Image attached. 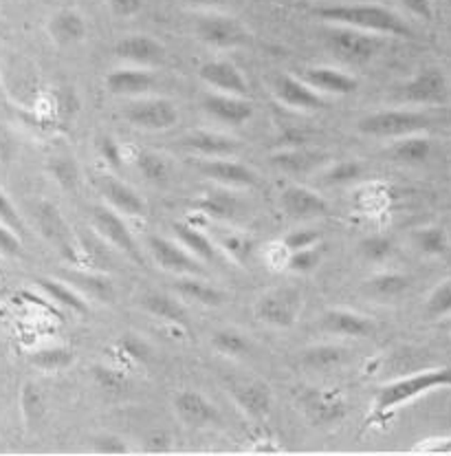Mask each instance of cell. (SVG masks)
<instances>
[{
	"mask_svg": "<svg viewBox=\"0 0 451 456\" xmlns=\"http://www.w3.org/2000/svg\"><path fill=\"white\" fill-rule=\"evenodd\" d=\"M313 16L326 25H343L352 29L368 31L374 36H390V38H414L412 27L392 9L374 3L357 4H328V7L313 9Z\"/></svg>",
	"mask_w": 451,
	"mask_h": 456,
	"instance_id": "cell-1",
	"label": "cell"
},
{
	"mask_svg": "<svg viewBox=\"0 0 451 456\" xmlns=\"http://www.w3.org/2000/svg\"><path fill=\"white\" fill-rule=\"evenodd\" d=\"M440 388H451V366L421 370V373L390 381V384L381 386V390L376 393L370 421L372 419L385 421V419L392 415V412H397L403 403H410L416 397H423V395Z\"/></svg>",
	"mask_w": 451,
	"mask_h": 456,
	"instance_id": "cell-2",
	"label": "cell"
},
{
	"mask_svg": "<svg viewBox=\"0 0 451 456\" xmlns=\"http://www.w3.org/2000/svg\"><path fill=\"white\" fill-rule=\"evenodd\" d=\"M431 126V118L423 110L392 109V110H376V113L366 115L357 122V130L361 134L376 139H401L406 134L423 133Z\"/></svg>",
	"mask_w": 451,
	"mask_h": 456,
	"instance_id": "cell-3",
	"label": "cell"
},
{
	"mask_svg": "<svg viewBox=\"0 0 451 456\" xmlns=\"http://www.w3.org/2000/svg\"><path fill=\"white\" fill-rule=\"evenodd\" d=\"M324 42L334 58L346 64H355V67L374 60V55L381 51V45H383L381 36L343 25H328V29L324 31Z\"/></svg>",
	"mask_w": 451,
	"mask_h": 456,
	"instance_id": "cell-4",
	"label": "cell"
},
{
	"mask_svg": "<svg viewBox=\"0 0 451 456\" xmlns=\"http://www.w3.org/2000/svg\"><path fill=\"white\" fill-rule=\"evenodd\" d=\"M194 34H197V38L201 40L203 45L221 51L240 49V46L251 45V38H254L243 22H238L231 16H225V13L213 12H207L197 18Z\"/></svg>",
	"mask_w": 451,
	"mask_h": 456,
	"instance_id": "cell-5",
	"label": "cell"
},
{
	"mask_svg": "<svg viewBox=\"0 0 451 456\" xmlns=\"http://www.w3.org/2000/svg\"><path fill=\"white\" fill-rule=\"evenodd\" d=\"M34 221L42 239H44L46 243L53 245L64 258L71 260V263H77V260H80V248H77V240L76 236H73L71 225H68V221L64 218V214L60 212L55 203L44 201V199H42V201H36Z\"/></svg>",
	"mask_w": 451,
	"mask_h": 456,
	"instance_id": "cell-6",
	"label": "cell"
},
{
	"mask_svg": "<svg viewBox=\"0 0 451 456\" xmlns=\"http://www.w3.org/2000/svg\"><path fill=\"white\" fill-rule=\"evenodd\" d=\"M124 119L134 128L164 133L179 124V109L174 102L165 100V97L146 95L128 102V106L124 109Z\"/></svg>",
	"mask_w": 451,
	"mask_h": 456,
	"instance_id": "cell-7",
	"label": "cell"
},
{
	"mask_svg": "<svg viewBox=\"0 0 451 456\" xmlns=\"http://www.w3.org/2000/svg\"><path fill=\"white\" fill-rule=\"evenodd\" d=\"M394 97L403 104L414 106H439L449 97V84L445 73L436 67L421 69L407 82L394 91Z\"/></svg>",
	"mask_w": 451,
	"mask_h": 456,
	"instance_id": "cell-8",
	"label": "cell"
},
{
	"mask_svg": "<svg viewBox=\"0 0 451 456\" xmlns=\"http://www.w3.org/2000/svg\"><path fill=\"white\" fill-rule=\"evenodd\" d=\"M304 306V297L293 287H280L264 293L258 302H255V318L260 322L269 324L273 329H291L297 322Z\"/></svg>",
	"mask_w": 451,
	"mask_h": 456,
	"instance_id": "cell-9",
	"label": "cell"
},
{
	"mask_svg": "<svg viewBox=\"0 0 451 456\" xmlns=\"http://www.w3.org/2000/svg\"><path fill=\"white\" fill-rule=\"evenodd\" d=\"M91 225L106 243L113 245L115 249L122 251L134 263H141V251H139L133 232L124 223L122 214L109 206H95L91 209Z\"/></svg>",
	"mask_w": 451,
	"mask_h": 456,
	"instance_id": "cell-10",
	"label": "cell"
},
{
	"mask_svg": "<svg viewBox=\"0 0 451 456\" xmlns=\"http://www.w3.org/2000/svg\"><path fill=\"white\" fill-rule=\"evenodd\" d=\"M148 251L164 272L174 273V276H201L203 273L201 260L189 254L179 240L165 239V236H150Z\"/></svg>",
	"mask_w": 451,
	"mask_h": 456,
	"instance_id": "cell-11",
	"label": "cell"
},
{
	"mask_svg": "<svg viewBox=\"0 0 451 456\" xmlns=\"http://www.w3.org/2000/svg\"><path fill=\"white\" fill-rule=\"evenodd\" d=\"M198 172L205 179H212L216 185L230 190H249L258 185V175L254 167L234 157H221V159H201L198 161Z\"/></svg>",
	"mask_w": 451,
	"mask_h": 456,
	"instance_id": "cell-12",
	"label": "cell"
},
{
	"mask_svg": "<svg viewBox=\"0 0 451 456\" xmlns=\"http://www.w3.org/2000/svg\"><path fill=\"white\" fill-rule=\"evenodd\" d=\"M115 55L130 67L155 69L167 60L165 46L155 36L130 34L115 45Z\"/></svg>",
	"mask_w": 451,
	"mask_h": 456,
	"instance_id": "cell-13",
	"label": "cell"
},
{
	"mask_svg": "<svg viewBox=\"0 0 451 456\" xmlns=\"http://www.w3.org/2000/svg\"><path fill=\"white\" fill-rule=\"evenodd\" d=\"M271 93L282 106L291 110H319L326 106L324 97L315 88H310L300 76L280 73L271 84Z\"/></svg>",
	"mask_w": 451,
	"mask_h": 456,
	"instance_id": "cell-14",
	"label": "cell"
},
{
	"mask_svg": "<svg viewBox=\"0 0 451 456\" xmlns=\"http://www.w3.org/2000/svg\"><path fill=\"white\" fill-rule=\"evenodd\" d=\"M203 110L218 124L225 126H245L251 122L255 109L249 97L230 95V93H207L203 97Z\"/></svg>",
	"mask_w": 451,
	"mask_h": 456,
	"instance_id": "cell-15",
	"label": "cell"
},
{
	"mask_svg": "<svg viewBox=\"0 0 451 456\" xmlns=\"http://www.w3.org/2000/svg\"><path fill=\"white\" fill-rule=\"evenodd\" d=\"M302 408L309 419L318 426H333L339 423L348 412V402L337 390H322L310 388L302 395Z\"/></svg>",
	"mask_w": 451,
	"mask_h": 456,
	"instance_id": "cell-16",
	"label": "cell"
},
{
	"mask_svg": "<svg viewBox=\"0 0 451 456\" xmlns=\"http://www.w3.org/2000/svg\"><path fill=\"white\" fill-rule=\"evenodd\" d=\"M106 88H109L110 95L115 97H130V100H137V97L150 95L152 88L157 86V76L152 73V69H141V67H117L106 76Z\"/></svg>",
	"mask_w": 451,
	"mask_h": 456,
	"instance_id": "cell-17",
	"label": "cell"
},
{
	"mask_svg": "<svg viewBox=\"0 0 451 456\" xmlns=\"http://www.w3.org/2000/svg\"><path fill=\"white\" fill-rule=\"evenodd\" d=\"M198 77L216 93H230V95H249V82L245 80L243 71L231 60H207L198 69Z\"/></svg>",
	"mask_w": 451,
	"mask_h": 456,
	"instance_id": "cell-18",
	"label": "cell"
},
{
	"mask_svg": "<svg viewBox=\"0 0 451 456\" xmlns=\"http://www.w3.org/2000/svg\"><path fill=\"white\" fill-rule=\"evenodd\" d=\"M100 192L104 197L106 206L113 208L115 212H119L122 216H133V218H143L148 216V203L133 185L124 183L117 176H101L100 179Z\"/></svg>",
	"mask_w": 451,
	"mask_h": 456,
	"instance_id": "cell-19",
	"label": "cell"
},
{
	"mask_svg": "<svg viewBox=\"0 0 451 456\" xmlns=\"http://www.w3.org/2000/svg\"><path fill=\"white\" fill-rule=\"evenodd\" d=\"M174 412L185 426L209 428L221 423V412L212 402L198 390H179L174 397Z\"/></svg>",
	"mask_w": 451,
	"mask_h": 456,
	"instance_id": "cell-20",
	"label": "cell"
},
{
	"mask_svg": "<svg viewBox=\"0 0 451 456\" xmlns=\"http://www.w3.org/2000/svg\"><path fill=\"white\" fill-rule=\"evenodd\" d=\"M280 208L286 216L297 218V221H306V218H318L328 214V201L318 194L315 190L306 188V185H286L280 194Z\"/></svg>",
	"mask_w": 451,
	"mask_h": 456,
	"instance_id": "cell-21",
	"label": "cell"
},
{
	"mask_svg": "<svg viewBox=\"0 0 451 456\" xmlns=\"http://www.w3.org/2000/svg\"><path fill=\"white\" fill-rule=\"evenodd\" d=\"M181 146L201 159H221V157H234L240 151V143L225 133L213 130H197L188 137L181 139Z\"/></svg>",
	"mask_w": 451,
	"mask_h": 456,
	"instance_id": "cell-22",
	"label": "cell"
},
{
	"mask_svg": "<svg viewBox=\"0 0 451 456\" xmlns=\"http://www.w3.org/2000/svg\"><path fill=\"white\" fill-rule=\"evenodd\" d=\"M300 77L319 95H350L359 88V80L350 73L334 67H309L302 69Z\"/></svg>",
	"mask_w": 451,
	"mask_h": 456,
	"instance_id": "cell-23",
	"label": "cell"
},
{
	"mask_svg": "<svg viewBox=\"0 0 451 456\" xmlns=\"http://www.w3.org/2000/svg\"><path fill=\"white\" fill-rule=\"evenodd\" d=\"M231 399L236 406L251 419L269 417L273 408V395L262 381H234L230 386Z\"/></svg>",
	"mask_w": 451,
	"mask_h": 456,
	"instance_id": "cell-24",
	"label": "cell"
},
{
	"mask_svg": "<svg viewBox=\"0 0 451 456\" xmlns=\"http://www.w3.org/2000/svg\"><path fill=\"white\" fill-rule=\"evenodd\" d=\"M192 209L212 221H234L243 209V201L230 188L218 185V188L198 194L192 201Z\"/></svg>",
	"mask_w": 451,
	"mask_h": 456,
	"instance_id": "cell-25",
	"label": "cell"
},
{
	"mask_svg": "<svg viewBox=\"0 0 451 456\" xmlns=\"http://www.w3.org/2000/svg\"><path fill=\"white\" fill-rule=\"evenodd\" d=\"M46 34L58 46L80 45L88 34L86 18L77 9H58L46 20Z\"/></svg>",
	"mask_w": 451,
	"mask_h": 456,
	"instance_id": "cell-26",
	"label": "cell"
},
{
	"mask_svg": "<svg viewBox=\"0 0 451 456\" xmlns=\"http://www.w3.org/2000/svg\"><path fill=\"white\" fill-rule=\"evenodd\" d=\"M141 306L146 314H150L152 318L161 320V322L170 324L172 329H179V331L189 333L192 324H189V315L185 311V306L181 305L176 297L167 296V293H146L141 297Z\"/></svg>",
	"mask_w": 451,
	"mask_h": 456,
	"instance_id": "cell-27",
	"label": "cell"
},
{
	"mask_svg": "<svg viewBox=\"0 0 451 456\" xmlns=\"http://www.w3.org/2000/svg\"><path fill=\"white\" fill-rule=\"evenodd\" d=\"M322 327L326 333L342 335V338H368L374 333V324L368 315L352 309H328L322 315Z\"/></svg>",
	"mask_w": 451,
	"mask_h": 456,
	"instance_id": "cell-28",
	"label": "cell"
},
{
	"mask_svg": "<svg viewBox=\"0 0 451 456\" xmlns=\"http://www.w3.org/2000/svg\"><path fill=\"white\" fill-rule=\"evenodd\" d=\"M271 164L288 175H306V172H313L319 166L328 164V155L322 151H313V148L293 146L276 152L271 157Z\"/></svg>",
	"mask_w": 451,
	"mask_h": 456,
	"instance_id": "cell-29",
	"label": "cell"
},
{
	"mask_svg": "<svg viewBox=\"0 0 451 456\" xmlns=\"http://www.w3.org/2000/svg\"><path fill=\"white\" fill-rule=\"evenodd\" d=\"M172 232H174L176 240H179L189 254L197 256L198 260H203V263H216L218 260L216 245H213L212 239L203 234L198 227H194L192 223H185V221L172 223Z\"/></svg>",
	"mask_w": 451,
	"mask_h": 456,
	"instance_id": "cell-30",
	"label": "cell"
},
{
	"mask_svg": "<svg viewBox=\"0 0 451 456\" xmlns=\"http://www.w3.org/2000/svg\"><path fill=\"white\" fill-rule=\"evenodd\" d=\"M68 285L76 287L84 297H91L95 302H104V305H113L117 291H115L113 281L104 273H93V272H73L67 273Z\"/></svg>",
	"mask_w": 451,
	"mask_h": 456,
	"instance_id": "cell-31",
	"label": "cell"
},
{
	"mask_svg": "<svg viewBox=\"0 0 451 456\" xmlns=\"http://www.w3.org/2000/svg\"><path fill=\"white\" fill-rule=\"evenodd\" d=\"M36 285H38L40 289L44 291V296L51 297V302H55V305L73 311L76 315L88 314L86 297H84L76 287L68 285V282L58 281V278H36Z\"/></svg>",
	"mask_w": 451,
	"mask_h": 456,
	"instance_id": "cell-32",
	"label": "cell"
},
{
	"mask_svg": "<svg viewBox=\"0 0 451 456\" xmlns=\"http://www.w3.org/2000/svg\"><path fill=\"white\" fill-rule=\"evenodd\" d=\"M431 139L423 133L406 134V137L397 139L390 148V157L399 164L406 166H421L430 161L431 157Z\"/></svg>",
	"mask_w": 451,
	"mask_h": 456,
	"instance_id": "cell-33",
	"label": "cell"
},
{
	"mask_svg": "<svg viewBox=\"0 0 451 456\" xmlns=\"http://www.w3.org/2000/svg\"><path fill=\"white\" fill-rule=\"evenodd\" d=\"M174 289L183 300L197 302L201 306H212V309H216V306L225 302V293L218 289V287L201 281L198 276H179L174 282Z\"/></svg>",
	"mask_w": 451,
	"mask_h": 456,
	"instance_id": "cell-34",
	"label": "cell"
},
{
	"mask_svg": "<svg viewBox=\"0 0 451 456\" xmlns=\"http://www.w3.org/2000/svg\"><path fill=\"white\" fill-rule=\"evenodd\" d=\"M348 351L339 344H318L302 353V366L315 373H328L346 362Z\"/></svg>",
	"mask_w": 451,
	"mask_h": 456,
	"instance_id": "cell-35",
	"label": "cell"
},
{
	"mask_svg": "<svg viewBox=\"0 0 451 456\" xmlns=\"http://www.w3.org/2000/svg\"><path fill=\"white\" fill-rule=\"evenodd\" d=\"M29 364L34 369L44 370V373H62L76 364V353L62 344H51V346L36 348L29 355Z\"/></svg>",
	"mask_w": 451,
	"mask_h": 456,
	"instance_id": "cell-36",
	"label": "cell"
},
{
	"mask_svg": "<svg viewBox=\"0 0 451 456\" xmlns=\"http://www.w3.org/2000/svg\"><path fill=\"white\" fill-rule=\"evenodd\" d=\"M18 406H20V415L27 430H36L46 415V402L40 386L34 381H25L20 386V395H18Z\"/></svg>",
	"mask_w": 451,
	"mask_h": 456,
	"instance_id": "cell-37",
	"label": "cell"
},
{
	"mask_svg": "<svg viewBox=\"0 0 451 456\" xmlns=\"http://www.w3.org/2000/svg\"><path fill=\"white\" fill-rule=\"evenodd\" d=\"M364 289L376 300H394L410 289V278L397 272H379L364 282Z\"/></svg>",
	"mask_w": 451,
	"mask_h": 456,
	"instance_id": "cell-38",
	"label": "cell"
},
{
	"mask_svg": "<svg viewBox=\"0 0 451 456\" xmlns=\"http://www.w3.org/2000/svg\"><path fill=\"white\" fill-rule=\"evenodd\" d=\"M46 172L64 192H76L80 185V166L71 155H55L46 161Z\"/></svg>",
	"mask_w": 451,
	"mask_h": 456,
	"instance_id": "cell-39",
	"label": "cell"
},
{
	"mask_svg": "<svg viewBox=\"0 0 451 456\" xmlns=\"http://www.w3.org/2000/svg\"><path fill=\"white\" fill-rule=\"evenodd\" d=\"M218 249L222 251L225 256H230L234 263H249L251 256L255 251V240L251 239L249 234L238 230H227L225 234L218 236Z\"/></svg>",
	"mask_w": 451,
	"mask_h": 456,
	"instance_id": "cell-40",
	"label": "cell"
},
{
	"mask_svg": "<svg viewBox=\"0 0 451 456\" xmlns=\"http://www.w3.org/2000/svg\"><path fill=\"white\" fill-rule=\"evenodd\" d=\"M134 166H137L139 175L143 176L150 183H165L170 179L172 166L167 161V157L155 151H141L134 157Z\"/></svg>",
	"mask_w": 451,
	"mask_h": 456,
	"instance_id": "cell-41",
	"label": "cell"
},
{
	"mask_svg": "<svg viewBox=\"0 0 451 456\" xmlns=\"http://www.w3.org/2000/svg\"><path fill=\"white\" fill-rule=\"evenodd\" d=\"M212 346L225 357H245L251 353V339L236 329H221L212 335Z\"/></svg>",
	"mask_w": 451,
	"mask_h": 456,
	"instance_id": "cell-42",
	"label": "cell"
},
{
	"mask_svg": "<svg viewBox=\"0 0 451 456\" xmlns=\"http://www.w3.org/2000/svg\"><path fill=\"white\" fill-rule=\"evenodd\" d=\"M366 166L359 159H342L337 164H330L328 170L322 175L324 185H350L364 179Z\"/></svg>",
	"mask_w": 451,
	"mask_h": 456,
	"instance_id": "cell-43",
	"label": "cell"
},
{
	"mask_svg": "<svg viewBox=\"0 0 451 456\" xmlns=\"http://www.w3.org/2000/svg\"><path fill=\"white\" fill-rule=\"evenodd\" d=\"M414 243L427 256H445L449 249V236L445 227L427 225L414 232Z\"/></svg>",
	"mask_w": 451,
	"mask_h": 456,
	"instance_id": "cell-44",
	"label": "cell"
},
{
	"mask_svg": "<svg viewBox=\"0 0 451 456\" xmlns=\"http://www.w3.org/2000/svg\"><path fill=\"white\" fill-rule=\"evenodd\" d=\"M93 381L97 384V388L106 390L110 395H119L128 388V375L124 373L122 369H115V366H104V364H97L93 366Z\"/></svg>",
	"mask_w": 451,
	"mask_h": 456,
	"instance_id": "cell-45",
	"label": "cell"
},
{
	"mask_svg": "<svg viewBox=\"0 0 451 456\" xmlns=\"http://www.w3.org/2000/svg\"><path fill=\"white\" fill-rule=\"evenodd\" d=\"M324 258V245H313V248L297 249L288 254L286 267L291 269L293 273H310L319 267Z\"/></svg>",
	"mask_w": 451,
	"mask_h": 456,
	"instance_id": "cell-46",
	"label": "cell"
},
{
	"mask_svg": "<svg viewBox=\"0 0 451 456\" xmlns=\"http://www.w3.org/2000/svg\"><path fill=\"white\" fill-rule=\"evenodd\" d=\"M117 351L122 353L125 360L134 362V364H146L152 357V346L141 338V335L125 333L117 339Z\"/></svg>",
	"mask_w": 451,
	"mask_h": 456,
	"instance_id": "cell-47",
	"label": "cell"
},
{
	"mask_svg": "<svg viewBox=\"0 0 451 456\" xmlns=\"http://www.w3.org/2000/svg\"><path fill=\"white\" fill-rule=\"evenodd\" d=\"M425 315L430 320H440L451 315V281L440 282L434 291L430 293L425 302Z\"/></svg>",
	"mask_w": 451,
	"mask_h": 456,
	"instance_id": "cell-48",
	"label": "cell"
},
{
	"mask_svg": "<svg viewBox=\"0 0 451 456\" xmlns=\"http://www.w3.org/2000/svg\"><path fill=\"white\" fill-rule=\"evenodd\" d=\"M392 249H394L392 240L383 234L366 236V239L359 243V254L364 256L368 263H383V260H388L390 256H392Z\"/></svg>",
	"mask_w": 451,
	"mask_h": 456,
	"instance_id": "cell-49",
	"label": "cell"
},
{
	"mask_svg": "<svg viewBox=\"0 0 451 456\" xmlns=\"http://www.w3.org/2000/svg\"><path fill=\"white\" fill-rule=\"evenodd\" d=\"M95 148H97V155H100V159L104 161L110 170H122L125 157L122 151V143H119L113 134H100L95 142Z\"/></svg>",
	"mask_w": 451,
	"mask_h": 456,
	"instance_id": "cell-50",
	"label": "cell"
},
{
	"mask_svg": "<svg viewBox=\"0 0 451 456\" xmlns=\"http://www.w3.org/2000/svg\"><path fill=\"white\" fill-rule=\"evenodd\" d=\"M319 243H322V232L310 230V227L291 230L285 239H282V245H285V249L288 251V254H291V251H297V249L313 248V245H319Z\"/></svg>",
	"mask_w": 451,
	"mask_h": 456,
	"instance_id": "cell-51",
	"label": "cell"
},
{
	"mask_svg": "<svg viewBox=\"0 0 451 456\" xmlns=\"http://www.w3.org/2000/svg\"><path fill=\"white\" fill-rule=\"evenodd\" d=\"M0 223L7 227H12L18 236H22V239H25V234H27L25 221H22L20 212H18V208L13 206L12 199L4 194V190H0Z\"/></svg>",
	"mask_w": 451,
	"mask_h": 456,
	"instance_id": "cell-52",
	"label": "cell"
},
{
	"mask_svg": "<svg viewBox=\"0 0 451 456\" xmlns=\"http://www.w3.org/2000/svg\"><path fill=\"white\" fill-rule=\"evenodd\" d=\"M91 445H93V452L106 454V456H119V454L128 452V445H125V441L122 439V436L110 435V432L93 436Z\"/></svg>",
	"mask_w": 451,
	"mask_h": 456,
	"instance_id": "cell-53",
	"label": "cell"
},
{
	"mask_svg": "<svg viewBox=\"0 0 451 456\" xmlns=\"http://www.w3.org/2000/svg\"><path fill=\"white\" fill-rule=\"evenodd\" d=\"M0 254L9 256V258H20L25 254V245H22V236H18L12 227L0 223Z\"/></svg>",
	"mask_w": 451,
	"mask_h": 456,
	"instance_id": "cell-54",
	"label": "cell"
},
{
	"mask_svg": "<svg viewBox=\"0 0 451 456\" xmlns=\"http://www.w3.org/2000/svg\"><path fill=\"white\" fill-rule=\"evenodd\" d=\"M18 155V139L12 130L0 122V164H12L13 157Z\"/></svg>",
	"mask_w": 451,
	"mask_h": 456,
	"instance_id": "cell-55",
	"label": "cell"
},
{
	"mask_svg": "<svg viewBox=\"0 0 451 456\" xmlns=\"http://www.w3.org/2000/svg\"><path fill=\"white\" fill-rule=\"evenodd\" d=\"M106 4L117 18H133L143 9V0H106Z\"/></svg>",
	"mask_w": 451,
	"mask_h": 456,
	"instance_id": "cell-56",
	"label": "cell"
},
{
	"mask_svg": "<svg viewBox=\"0 0 451 456\" xmlns=\"http://www.w3.org/2000/svg\"><path fill=\"white\" fill-rule=\"evenodd\" d=\"M143 448L146 452L152 454H161V452H170L172 450V436L167 432H152L146 441H143Z\"/></svg>",
	"mask_w": 451,
	"mask_h": 456,
	"instance_id": "cell-57",
	"label": "cell"
},
{
	"mask_svg": "<svg viewBox=\"0 0 451 456\" xmlns=\"http://www.w3.org/2000/svg\"><path fill=\"white\" fill-rule=\"evenodd\" d=\"M403 7L412 13V16L421 18V20H431L434 16V7H431V0H401Z\"/></svg>",
	"mask_w": 451,
	"mask_h": 456,
	"instance_id": "cell-58",
	"label": "cell"
},
{
	"mask_svg": "<svg viewBox=\"0 0 451 456\" xmlns=\"http://www.w3.org/2000/svg\"><path fill=\"white\" fill-rule=\"evenodd\" d=\"M188 4H192V7L197 9H207V12H212V9H221V7H227V4H234L236 0H185Z\"/></svg>",
	"mask_w": 451,
	"mask_h": 456,
	"instance_id": "cell-59",
	"label": "cell"
},
{
	"mask_svg": "<svg viewBox=\"0 0 451 456\" xmlns=\"http://www.w3.org/2000/svg\"><path fill=\"white\" fill-rule=\"evenodd\" d=\"M0 88H3V84H0Z\"/></svg>",
	"mask_w": 451,
	"mask_h": 456,
	"instance_id": "cell-60",
	"label": "cell"
}]
</instances>
